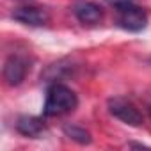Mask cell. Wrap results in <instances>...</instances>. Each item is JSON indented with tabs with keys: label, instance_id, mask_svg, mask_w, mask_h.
<instances>
[{
	"label": "cell",
	"instance_id": "1",
	"mask_svg": "<svg viewBox=\"0 0 151 151\" xmlns=\"http://www.w3.org/2000/svg\"><path fill=\"white\" fill-rule=\"evenodd\" d=\"M77 105H78V98L75 94V91L64 84L55 82L50 86V89L46 93L43 112L46 117H57V116H64V114L73 112L77 109Z\"/></svg>",
	"mask_w": 151,
	"mask_h": 151
},
{
	"label": "cell",
	"instance_id": "2",
	"mask_svg": "<svg viewBox=\"0 0 151 151\" xmlns=\"http://www.w3.org/2000/svg\"><path fill=\"white\" fill-rule=\"evenodd\" d=\"M109 112L116 119H119V121H123L124 124H130V126H140L144 123L142 114L137 109V105L133 101L123 98V96H116V98L109 100Z\"/></svg>",
	"mask_w": 151,
	"mask_h": 151
},
{
	"label": "cell",
	"instance_id": "3",
	"mask_svg": "<svg viewBox=\"0 0 151 151\" xmlns=\"http://www.w3.org/2000/svg\"><path fill=\"white\" fill-rule=\"evenodd\" d=\"M117 9V25L128 32H140L147 25V14L144 13L142 7L132 4L116 7Z\"/></svg>",
	"mask_w": 151,
	"mask_h": 151
},
{
	"label": "cell",
	"instance_id": "4",
	"mask_svg": "<svg viewBox=\"0 0 151 151\" xmlns=\"http://www.w3.org/2000/svg\"><path fill=\"white\" fill-rule=\"evenodd\" d=\"M29 71H30V62H29L27 57L9 55L4 62V80H6L7 86L16 87L25 80Z\"/></svg>",
	"mask_w": 151,
	"mask_h": 151
},
{
	"label": "cell",
	"instance_id": "5",
	"mask_svg": "<svg viewBox=\"0 0 151 151\" xmlns=\"http://www.w3.org/2000/svg\"><path fill=\"white\" fill-rule=\"evenodd\" d=\"M13 18L23 25L29 27H41L46 25L50 22V14L45 7H37V6H23L13 11Z\"/></svg>",
	"mask_w": 151,
	"mask_h": 151
},
{
	"label": "cell",
	"instance_id": "6",
	"mask_svg": "<svg viewBox=\"0 0 151 151\" xmlns=\"http://www.w3.org/2000/svg\"><path fill=\"white\" fill-rule=\"evenodd\" d=\"M16 130L25 135V137H32V139H37L39 135L45 133L46 130V124L43 123L41 117H34V116H22L18 121H16Z\"/></svg>",
	"mask_w": 151,
	"mask_h": 151
},
{
	"label": "cell",
	"instance_id": "7",
	"mask_svg": "<svg viewBox=\"0 0 151 151\" xmlns=\"http://www.w3.org/2000/svg\"><path fill=\"white\" fill-rule=\"evenodd\" d=\"M75 16H77L82 23L94 25V23H100L101 22L103 9L96 2H86V4H80V6L75 7Z\"/></svg>",
	"mask_w": 151,
	"mask_h": 151
},
{
	"label": "cell",
	"instance_id": "8",
	"mask_svg": "<svg viewBox=\"0 0 151 151\" xmlns=\"http://www.w3.org/2000/svg\"><path fill=\"white\" fill-rule=\"evenodd\" d=\"M71 69H73V66L66 64L64 60L55 62V64H50L48 69H46V73H45V78H46V82H53L55 84L57 80H60L64 77V75H69Z\"/></svg>",
	"mask_w": 151,
	"mask_h": 151
},
{
	"label": "cell",
	"instance_id": "9",
	"mask_svg": "<svg viewBox=\"0 0 151 151\" xmlns=\"http://www.w3.org/2000/svg\"><path fill=\"white\" fill-rule=\"evenodd\" d=\"M64 133H66V137H69L71 140L78 142V144H89L91 142V133L86 128L77 126V124H66Z\"/></svg>",
	"mask_w": 151,
	"mask_h": 151
},
{
	"label": "cell",
	"instance_id": "10",
	"mask_svg": "<svg viewBox=\"0 0 151 151\" xmlns=\"http://www.w3.org/2000/svg\"><path fill=\"white\" fill-rule=\"evenodd\" d=\"M110 4H114L116 7H121V6H126V4H132L133 0H109Z\"/></svg>",
	"mask_w": 151,
	"mask_h": 151
},
{
	"label": "cell",
	"instance_id": "11",
	"mask_svg": "<svg viewBox=\"0 0 151 151\" xmlns=\"http://www.w3.org/2000/svg\"><path fill=\"white\" fill-rule=\"evenodd\" d=\"M149 114H151V107H149Z\"/></svg>",
	"mask_w": 151,
	"mask_h": 151
}]
</instances>
